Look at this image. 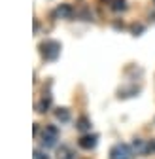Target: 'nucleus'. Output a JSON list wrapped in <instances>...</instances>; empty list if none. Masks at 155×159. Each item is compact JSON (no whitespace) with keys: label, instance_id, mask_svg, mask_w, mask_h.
Masks as SVG:
<instances>
[{"label":"nucleus","instance_id":"f257e3e1","mask_svg":"<svg viewBox=\"0 0 155 159\" xmlns=\"http://www.w3.org/2000/svg\"><path fill=\"white\" fill-rule=\"evenodd\" d=\"M40 49H42L44 59H47V61H55V59L59 57V53H61V44L55 42V40H46V42L40 46Z\"/></svg>","mask_w":155,"mask_h":159},{"label":"nucleus","instance_id":"f03ea898","mask_svg":"<svg viewBox=\"0 0 155 159\" xmlns=\"http://www.w3.org/2000/svg\"><path fill=\"white\" fill-rule=\"evenodd\" d=\"M132 152L127 144H115L110 152V159H131Z\"/></svg>","mask_w":155,"mask_h":159},{"label":"nucleus","instance_id":"7ed1b4c3","mask_svg":"<svg viewBox=\"0 0 155 159\" xmlns=\"http://www.w3.org/2000/svg\"><path fill=\"white\" fill-rule=\"evenodd\" d=\"M57 138H59V131H57V127L47 125V127H46V131H44V140H42V142H44V146H47V148L55 146Z\"/></svg>","mask_w":155,"mask_h":159},{"label":"nucleus","instance_id":"20e7f679","mask_svg":"<svg viewBox=\"0 0 155 159\" xmlns=\"http://www.w3.org/2000/svg\"><path fill=\"white\" fill-rule=\"evenodd\" d=\"M80 146L85 148V150H91L96 146V134H91V136H83L82 140H80Z\"/></svg>","mask_w":155,"mask_h":159},{"label":"nucleus","instance_id":"39448f33","mask_svg":"<svg viewBox=\"0 0 155 159\" xmlns=\"http://www.w3.org/2000/svg\"><path fill=\"white\" fill-rule=\"evenodd\" d=\"M55 15H61V17H72V8H70L68 4H63L59 10H57Z\"/></svg>","mask_w":155,"mask_h":159},{"label":"nucleus","instance_id":"423d86ee","mask_svg":"<svg viewBox=\"0 0 155 159\" xmlns=\"http://www.w3.org/2000/svg\"><path fill=\"white\" fill-rule=\"evenodd\" d=\"M59 159H74L72 150H70L68 146H63V148L59 150Z\"/></svg>","mask_w":155,"mask_h":159},{"label":"nucleus","instance_id":"0eeeda50","mask_svg":"<svg viewBox=\"0 0 155 159\" xmlns=\"http://www.w3.org/2000/svg\"><path fill=\"white\" fill-rule=\"evenodd\" d=\"M49 104H51V98H49V97H44L42 102L38 104V112H46V110L49 108Z\"/></svg>","mask_w":155,"mask_h":159},{"label":"nucleus","instance_id":"6e6552de","mask_svg":"<svg viewBox=\"0 0 155 159\" xmlns=\"http://www.w3.org/2000/svg\"><path fill=\"white\" fill-rule=\"evenodd\" d=\"M91 127V123H89V119L83 116V117H80V121H78V129H80V131H87Z\"/></svg>","mask_w":155,"mask_h":159},{"label":"nucleus","instance_id":"1a4fd4ad","mask_svg":"<svg viewBox=\"0 0 155 159\" xmlns=\"http://www.w3.org/2000/svg\"><path fill=\"white\" fill-rule=\"evenodd\" d=\"M57 117H59L61 121H68V119H70V114H68V110H66V108H63V110L57 112Z\"/></svg>","mask_w":155,"mask_h":159},{"label":"nucleus","instance_id":"9d476101","mask_svg":"<svg viewBox=\"0 0 155 159\" xmlns=\"http://www.w3.org/2000/svg\"><path fill=\"white\" fill-rule=\"evenodd\" d=\"M34 159H49V157H47V155H44L42 152H38V150H36V152H34Z\"/></svg>","mask_w":155,"mask_h":159},{"label":"nucleus","instance_id":"9b49d317","mask_svg":"<svg viewBox=\"0 0 155 159\" xmlns=\"http://www.w3.org/2000/svg\"><path fill=\"white\" fill-rule=\"evenodd\" d=\"M132 30H134V34H136V32H142V30H144V27H142V25H134V27H132Z\"/></svg>","mask_w":155,"mask_h":159},{"label":"nucleus","instance_id":"f8f14e48","mask_svg":"<svg viewBox=\"0 0 155 159\" xmlns=\"http://www.w3.org/2000/svg\"><path fill=\"white\" fill-rule=\"evenodd\" d=\"M146 152H155V142H149L148 148H146Z\"/></svg>","mask_w":155,"mask_h":159}]
</instances>
